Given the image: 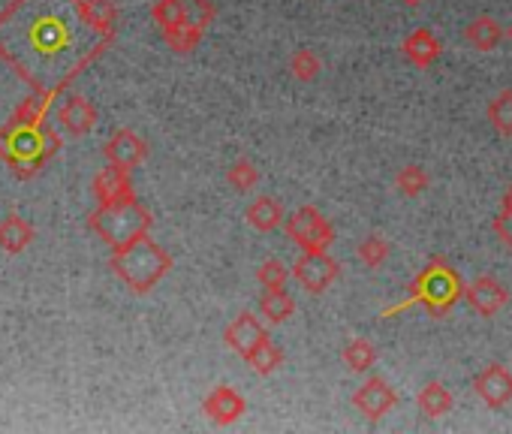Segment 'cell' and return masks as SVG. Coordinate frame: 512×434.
<instances>
[{
  "mask_svg": "<svg viewBox=\"0 0 512 434\" xmlns=\"http://www.w3.org/2000/svg\"><path fill=\"white\" fill-rule=\"evenodd\" d=\"M82 28H94L85 0H13L0 16V58L37 88L55 91L94 58L76 52Z\"/></svg>",
  "mask_w": 512,
  "mask_h": 434,
  "instance_id": "cell-1",
  "label": "cell"
},
{
  "mask_svg": "<svg viewBox=\"0 0 512 434\" xmlns=\"http://www.w3.org/2000/svg\"><path fill=\"white\" fill-rule=\"evenodd\" d=\"M169 266H172L169 254L160 245H154L148 233L133 239L130 245L115 248V257H112V269L136 293H148L169 272Z\"/></svg>",
  "mask_w": 512,
  "mask_h": 434,
  "instance_id": "cell-2",
  "label": "cell"
},
{
  "mask_svg": "<svg viewBox=\"0 0 512 434\" xmlns=\"http://www.w3.org/2000/svg\"><path fill=\"white\" fill-rule=\"evenodd\" d=\"M461 293H464V290H461L455 272L446 266V260H434V263L416 278V284L410 287V299L401 302V305H395V308H389V311H383V317H392V314L410 308L413 302H422L431 314H446L449 305H452Z\"/></svg>",
  "mask_w": 512,
  "mask_h": 434,
  "instance_id": "cell-3",
  "label": "cell"
},
{
  "mask_svg": "<svg viewBox=\"0 0 512 434\" xmlns=\"http://www.w3.org/2000/svg\"><path fill=\"white\" fill-rule=\"evenodd\" d=\"M91 227L112 248H121V245H130L133 239H139V236H145L151 230V214L136 199H124V202L103 205L91 217Z\"/></svg>",
  "mask_w": 512,
  "mask_h": 434,
  "instance_id": "cell-4",
  "label": "cell"
},
{
  "mask_svg": "<svg viewBox=\"0 0 512 434\" xmlns=\"http://www.w3.org/2000/svg\"><path fill=\"white\" fill-rule=\"evenodd\" d=\"M284 230L302 251H329V245L335 242L329 221L314 205H302L299 211H293L284 221Z\"/></svg>",
  "mask_w": 512,
  "mask_h": 434,
  "instance_id": "cell-5",
  "label": "cell"
},
{
  "mask_svg": "<svg viewBox=\"0 0 512 434\" xmlns=\"http://www.w3.org/2000/svg\"><path fill=\"white\" fill-rule=\"evenodd\" d=\"M296 281L308 290V293H326L332 287V281L338 278V263L326 254V251H305L296 266H293Z\"/></svg>",
  "mask_w": 512,
  "mask_h": 434,
  "instance_id": "cell-6",
  "label": "cell"
},
{
  "mask_svg": "<svg viewBox=\"0 0 512 434\" xmlns=\"http://www.w3.org/2000/svg\"><path fill=\"white\" fill-rule=\"evenodd\" d=\"M398 404V395H395V389L383 380V377H371V380H365L356 392H353V407L362 413V416H368V419H383L392 407Z\"/></svg>",
  "mask_w": 512,
  "mask_h": 434,
  "instance_id": "cell-7",
  "label": "cell"
},
{
  "mask_svg": "<svg viewBox=\"0 0 512 434\" xmlns=\"http://www.w3.org/2000/svg\"><path fill=\"white\" fill-rule=\"evenodd\" d=\"M269 335H266V326H263V320L260 317H253V314H238L229 326H226V332H223V341H226V347L229 350H235L238 356H250L256 347H260L263 341H266Z\"/></svg>",
  "mask_w": 512,
  "mask_h": 434,
  "instance_id": "cell-8",
  "label": "cell"
},
{
  "mask_svg": "<svg viewBox=\"0 0 512 434\" xmlns=\"http://www.w3.org/2000/svg\"><path fill=\"white\" fill-rule=\"evenodd\" d=\"M473 389L488 407H503L512 401V374L500 362H491L485 371L476 374Z\"/></svg>",
  "mask_w": 512,
  "mask_h": 434,
  "instance_id": "cell-9",
  "label": "cell"
},
{
  "mask_svg": "<svg viewBox=\"0 0 512 434\" xmlns=\"http://www.w3.org/2000/svg\"><path fill=\"white\" fill-rule=\"evenodd\" d=\"M464 299L470 302V308L482 317H494L497 311L506 308L509 302V293L500 281L494 278H476L473 284L464 287Z\"/></svg>",
  "mask_w": 512,
  "mask_h": 434,
  "instance_id": "cell-10",
  "label": "cell"
},
{
  "mask_svg": "<svg viewBox=\"0 0 512 434\" xmlns=\"http://www.w3.org/2000/svg\"><path fill=\"white\" fill-rule=\"evenodd\" d=\"M247 410V401L232 389V386H217L205 401H202V413L217 422V425H232L235 419H241Z\"/></svg>",
  "mask_w": 512,
  "mask_h": 434,
  "instance_id": "cell-11",
  "label": "cell"
},
{
  "mask_svg": "<svg viewBox=\"0 0 512 434\" xmlns=\"http://www.w3.org/2000/svg\"><path fill=\"white\" fill-rule=\"evenodd\" d=\"M145 154H148V148L133 130H118L106 145V157L121 169H133L136 163H142Z\"/></svg>",
  "mask_w": 512,
  "mask_h": 434,
  "instance_id": "cell-12",
  "label": "cell"
},
{
  "mask_svg": "<svg viewBox=\"0 0 512 434\" xmlns=\"http://www.w3.org/2000/svg\"><path fill=\"white\" fill-rule=\"evenodd\" d=\"M247 224L256 230V233H275L287 217H284V208H281V202L278 199H272V196H260V199H253L250 205H247Z\"/></svg>",
  "mask_w": 512,
  "mask_h": 434,
  "instance_id": "cell-13",
  "label": "cell"
},
{
  "mask_svg": "<svg viewBox=\"0 0 512 434\" xmlns=\"http://www.w3.org/2000/svg\"><path fill=\"white\" fill-rule=\"evenodd\" d=\"M404 58L413 64V67H431L437 58H440V52H443V43L428 31V28H419V31H413L407 40H404Z\"/></svg>",
  "mask_w": 512,
  "mask_h": 434,
  "instance_id": "cell-14",
  "label": "cell"
},
{
  "mask_svg": "<svg viewBox=\"0 0 512 434\" xmlns=\"http://www.w3.org/2000/svg\"><path fill=\"white\" fill-rule=\"evenodd\" d=\"M94 190L100 196L103 205H112V202H124V199H133V187H130V178H127V169L121 166H109L97 175L94 181Z\"/></svg>",
  "mask_w": 512,
  "mask_h": 434,
  "instance_id": "cell-15",
  "label": "cell"
},
{
  "mask_svg": "<svg viewBox=\"0 0 512 434\" xmlns=\"http://www.w3.org/2000/svg\"><path fill=\"white\" fill-rule=\"evenodd\" d=\"M464 37H467V43H470L476 52H494V49L500 46V40H503V28H500L497 19L479 16V19H473V22L467 25Z\"/></svg>",
  "mask_w": 512,
  "mask_h": 434,
  "instance_id": "cell-16",
  "label": "cell"
},
{
  "mask_svg": "<svg viewBox=\"0 0 512 434\" xmlns=\"http://www.w3.org/2000/svg\"><path fill=\"white\" fill-rule=\"evenodd\" d=\"M94 121H97V109H94L88 100H82V97H70V100L61 106V124H64L70 133H76V136L88 133V130L94 127Z\"/></svg>",
  "mask_w": 512,
  "mask_h": 434,
  "instance_id": "cell-17",
  "label": "cell"
},
{
  "mask_svg": "<svg viewBox=\"0 0 512 434\" xmlns=\"http://www.w3.org/2000/svg\"><path fill=\"white\" fill-rule=\"evenodd\" d=\"M419 410L428 416V419H437V416H446L449 410H452V395H449V389L443 386V383H437V380H431V383H425L422 389H419Z\"/></svg>",
  "mask_w": 512,
  "mask_h": 434,
  "instance_id": "cell-18",
  "label": "cell"
},
{
  "mask_svg": "<svg viewBox=\"0 0 512 434\" xmlns=\"http://www.w3.org/2000/svg\"><path fill=\"white\" fill-rule=\"evenodd\" d=\"M293 311H296L293 296H287L284 290H263V296H260V314L269 323H284V320L293 317Z\"/></svg>",
  "mask_w": 512,
  "mask_h": 434,
  "instance_id": "cell-19",
  "label": "cell"
},
{
  "mask_svg": "<svg viewBox=\"0 0 512 434\" xmlns=\"http://www.w3.org/2000/svg\"><path fill=\"white\" fill-rule=\"evenodd\" d=\"M341 359L347 362V368H350V371L365 374L368 368H374V362H377V350H374V344H371V341H365V338H350V341L344 344V350H341Z\"/></svg>",
  "mask_w": 512,
  "mask_h": 434,
  "instance_id": "cell-20",
  "label": "cell"
},
{
  "mask_svg": "<svg viewBox=\"0 0 512 434\" xmlns=\"http://www.w3.org/2000/svg\"><path fill=\"white\" fill-rule=\"evenodd\" d=\"M163 40L169 43L172 52L178 55H187L199 46L202 40V28L193 25V22H181V25H172V28H163Z\"/></svg>",
  "mask_w": 512,
  "mask_h": 434,
  "instance_id": "cell-21",
  "label": "cell"
},
{
  "mask_svg": "<svg viewBox=\"0 0 512 434\" xmlns=\"http://www.w3.org/2000/svg\"><path fill=\"white\" fill-rule=\"evenodd\" d=\"M31 239H34V230L22 221V217H7V221L0 224V248L22 251L31 245Z\"/></svg>",
  "mask_w": 512,
  "mask_h": 434,
  "instance_id": "cell-22",
  "label": "cell"
},
{
  "mask_svg": "<svg viewBox=\"0 0 512 434\" xmlns=\"http://www.w3.org/2000/svg\"><path fill=\"white\" fill-rule=\"evenodd\" d=\"M247 362H250V368L256 371V374H263V377H269V374H275L281 365H284V353L266 338L260 347H256L250 356H247Z\"/></svg>",
  "mask_w": 512,
  "mask_h": 434,
  "instance_id": "cell-23",
  "label": "cell"
},
{
  "mask_svg": "<svg viewBox=\"0 0 512 434\" xmlns=\"http://www.w3.org/2000/svg\"><path fill=\"white\" fill-rule=\"evenodd\" d=\"M488 121L500 136H512V91H500L488 103Z\"/></svg>",
  "mask_w": 512,
  "mask_h": 434,
  "instance_id": "cell-24",
  "label": "cell"
},
{
  "mask_svg": "<svg viewBox=\"0 0 512 434\" xmlns=\"http://www.w3.org/2000/svg\"><path fill=\"white\" fill-rule=\"evenodd\" d=\"M320 70H323V64H320V58H317L311 49H299V52L290 58V73H293L299 82H314V79L320 76Z\"/></svg>",
  "mask_w": 512,
  "mask_h": 434,
  "instance_id": "cell-25",
  "label": "cell"
},
{
  "mask_svg": "<svg viewBox=\"0 0 512 434\" xmlns=\"http://www.w3.org/2000/svg\"><path fill=\"white\" fill-rule=\"evenodd\" d=\"M356 257H359L368 269H380V266L389 260V242L380 239V236H368V239H362Z\"/></svg>",
  "mask_w": 512,
  "mask_h": 434,
  "instance_id": "cell-26",
  "label": "cell"
},
{
  "mask_svg": "<svg viewBox=\"0 0 512 434\" xmlns=\"http://www.w3.org/2000/svg\"><path fill=\"white\" fill-rule=\"evenodd\" d=\"M226 181L238 190V193H247L256 187V181H260V172H256V166L250 160H235L226 172Z\"/></svg>",
  "mask_w": 512,
  "mask_h": 434,
  "instance_id": "cell-27",
  "label": "cell"
},
{
  "mask_svg": "<svg viewBox=\"0 0 512 434\" xmlns=\"http://www.w3.org/2000/svg\"><path fill=\"white\" fill-rule=\"evenodd\" d=\"M395 187L404 193V196H422L425 187H428V172L422 166H404L395 178Z\"/></svg>",
  "mask_w": 512,
  "mask_h": 434,
  "instance_id": "cell-28",
  "label": "cell"
},
{
  "mask_svg": "<svg viewBox=\"0 0 512 434\" xmlns=\"http://www.w3.org/2000/svg\"><path fill=\"white\" fill-rule=\"evenodd\" d=\"M85 10L94 22V28L109 37L112 34V25H115V7H112V0H85Z\"/></svg>",
  "mask_w": 512,
  "mask_h": 434,
  "instance_id": "cell-29",
  "label": "cell"
},
{
  "mask_svg": "<svg viewBox=\"0 0 512 434\" xmlns=\"http://www.w3.org/2000/svg\"><path fill=\"white\" fill-rule=\"evenodd\" d=\"M287 278H290V269L281 260H266L260 272H256V281H260L263 290H284Z\"/></svg>",
  "mask_w": 512,
  "mask_h": 434,
  "instance_id": "cell-30",
  "label": "cell"
},
{
  "mask_svg": "<svg viewBox=\"0 0 512 434\" xmlns=\"http://www.w3.org/2000/svg\"><path fill=\"white\" fill-rule=\"evenodd\" d=\"M151 16H154V22H157L160 28H172V25L187 22L181 0H160V4H154V13H151Z\"/></svg>",
  "mask_w": 512,
  "mask_h": 434,
  "instance_id": "cell-31",
  "label": "cell"
},
{
  "mask_svg": "<svg viewBox=\"0 0 512 434\" xmlns=\"http://www.w3.org/2000/svg\"><path fill=\"white\" fill-rule=\"evenodd\" d=\"M181 7H184L187 22H193L199 28H205V25L214 22V7L208 4V0H181Z\"/></svg>",
  "mask_w": 512,
  "mask_h": 434,
  "instance_id": "cell-32",
  "label": "cell"
},
{
  "mask_svg": "<svg viewBox=\"0 0 512 434\" xmlns=\"http://www.w3.org/2000/svg\"><path fill=\"white\" fill-rule=\"evenodd\" d=\"M494 233H497V239H500L506 248H512V211H509V208H503V211L494 217Z\"/></svg>",
  "mask_w": 512,
  "mask_h": 434,
  "instance_id": "cell-33",
  "label": "cell"
},
{
  "mask_svg": "<svg viewBox=\"0 0 512 434\" xmlns=\"http://www.w3.org/2000/svg\"><path fill=\"white\" fill-rule=\"evenodd\" d=\"M503 208H509V211H512V187L503 193Z\"/></svg>",
  "mask_w": 512,
  "mask_h": 434,
  "instance_id": "cell-34",
  "label": "cell"
},
{
  "mask_svg": "<svg viewBox=\"0 0 512 434\" xmlns=\"http://www.w3.org/2000/svg\"><path fill=\"white\" fill-rule=\"evenodd\" d=\"M401 4H407V7H419V4H425V0H401Z\"/></svg>",
  "mask_w": 512,
  "mask_h": 434,
  "instance_id": "cell-35",
  "label": "cell"
},
{
  "mask_svg": "<svg viewBox=\"0 0 512 434\" xmlns=\"http://www.w3.org/2000/svg\"><path fill=\"white\" fill-rule=\"evenodd\" d=\"M509 37H512V28H509Z\"/></svg>",
  "mask_w": 512,
  "mask_h": 434,
  "instance_id": "cell-36",
  "label": "cell"
}]
</instances>
